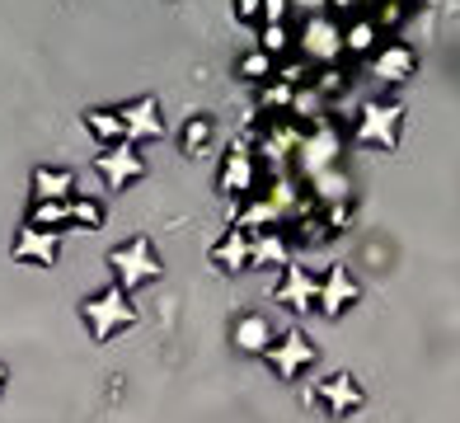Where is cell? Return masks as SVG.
<instances>
[{
    "mask_svg": "<svg viewBox=\"0 0 460 423\" xmlns=\"http://www.w3.org/2000/svg\"><path fill=\"white\" fill-rule=\"evenodd\" d=\"M85 315H90V325H94L99 338L109 334V320H113V315H118V320H132V310L122 306V296H118V306H103V296H94V302L85 306Z\"/></svg>",
    "mask_w": 460,
    "mask_h": 423,
    "instance_id": "cell-2",
    "label": "cell"
},
{
    "mask_svg": "<svg viewBox=\"0 0 460 423\" xmlns=\"http://www.w3.org/2000/svg\"><path fill=\"white\" fill-rule=\"evenodd\" d=\"M0 386H5V372H0Z\"/></svg>",
    "mask_w": 460,
    "mask_h": 423,
    "instance_id": "cell-3",
    "label": "cell"
},
{
    "mask_svg": "<svg viewBox=\"0 0 460 423\" xmlns=\"http://www.w3.org/2000/svg\"><path fill=\"white\" fill-rule=\"evenodd\" d=\"M113 264H122V283H141L151 273H160V264H146V240H132L128 249H118Z\"/></svg>",
    "mask_w": 460,
    "mask_h": 423,
    "instance_id": "cell-1",
    "label": "cell"
}]
</instances>
